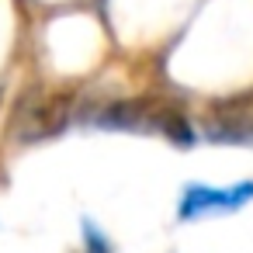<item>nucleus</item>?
Instances as JSON below:
<instances>
[{
    "label": "nucleus",
    "mask_w": 253,
    "mask_h": 253,
    "mask_svg": "<svg viewBox=\"0 0 253 253\" xmlns=\"http://www.w3.org/2000/svg\"><path fill=\"white\" fill-rule=\"evenodd\" d=\"M208 139H215V142H253V125L229 115V118H218L208 128Z\"/></svg>",
    "instance_id": "3"
},
{
    "label": "nucleus",
    "mask_w": 253,
    "mask_h": 253,
    "mask_svg": "<svg viewBox=\"0 0 253 253\" xmlns=\"http://www.w3.org/2000/svg\"><path fill=\"white\" fill-rule=\"evenodd\" d=\"M253 198V180L246 184H236L229 191H215V187H205V184H191L180 198V218H198V215H211V211H232V208H243L246 201Z\"/></svg>",
    "instance_id": "1"
},
{
    "label": "nucleus",
    "mask_w": 253,
    "mask_h": 253,
    "mask_svg": "<svg viewBox=\"0 0 253 253\" xmlns=\"http://www.w3.org/2000/svg\"><path fill=\"white\" fill-rule=\"evenodd\" d=\"M156 128H160L170 142H177V146H191V142H194V128H191V122L184 118V111H177V108H163Z\"/></svg>",
    "instance_id": "2"
},
{
    "label": "nucleus",
    "mask_w": 253,
    "mask_h": 253,
    "mask_svg": "<svg viewBox=\"0 0 253 253\" xmlns=\"http://www.w3.org/2000/svg\"><path fill=\"white\" fill-rule=\"evenodd\" d=\"M0 101H4V94H0Z\"/></svg>",
    "instance_id": "5"
},
{
    "label": "nucleus",
    "mask_w": 253,
    "mask_h": 253,
    "mask_svg": "<svg viewBox=\"0 0 253 253\" xmlns=\"http://www.w3.org/2000/svg\"><path fill=\"white\" fill-rule=\"evenodd\" d=\"M84 253H115L111 250V239L94 222H84Z\"/></svg>",
    "instance_id": "4"
}]
</instances>
